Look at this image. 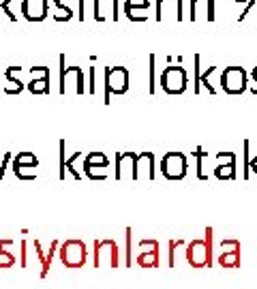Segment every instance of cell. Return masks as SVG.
<instances>
[{
  "instance_id": "2",
  "label": "cell",
  "mask_w": 257,
  "mask_h": 289,
  "mask_svg": "<svg viewBox=\"0 0 257 289\" xmlns=\"http://www.w3.org/2000/svg\"><path fill=\"white\" fill-rule=\"evenodd\" d=\"M129 88V71L125 67H107L105 69V96L103 101L109 103L112 94H125Z\"/></svg>"
},
{
  "instance_id": "17",
  "label": "cell",
  "mask_w": 257,
  "mask_h": 289,
  "mask_svg": "<svg viewBox=\"0 0 257 289\" xmlns=\"http://www.w3.org/2000/svg\"><path fill=\"white\" fill-rule=\"evenodd\" d=\"M195 154H197V178H200V180H204L206 176H204V172H202V170H204V154H206V152H204L202 148H197V152H195Z\"/></svg>"
},
{
  "instance_id": "15",
  "label": "cell",
  "mask_w": 257,
  "mask_h": 289,
  "mask_svg": "<svg viewBox=\"0 0 257 289\" xmlns=\"http://www.w3.org/2000/svg\"><path fill=\"white\" fill-rule=\"evenodd\" d=\"M127 266H133V238H131V230H127Z\"/></svg>"
},
{
  "instance_id": "12",
  "label": "cell",
  "mask_w": 257,
  "mask_h": 289,
  "mask_svg": "<svg viewBox=\"0 0 257 289\" xmlns=\"http://www.w3.org/2000/svg\"><path fill=\"white\" fill-rule=\"evenodd\" d=\"M28 88H30V92H34V94H45V92H50V69L43 67V69H41V77H34V75H32Z\"/></svg>"
},
{
  "instance_id": "23",
  "label": "cell",
  "mask_w": 257,
  "mask_h": 289,
  "mask_svg": "<svg viewBox=\"0 0 257 289\" xmlns=\"http://www.w3.org/2000/svg\"><path fill=\"white\" fill-rule=\"evenodd\" d=\"M90 92H94V67H90Z\"/></svg>"
},
{
  "instance_id": "21",
  "label": "cell",
  "mask_w": 257,
  "mask_h": 289,
  "mask_svg": "<svg viewBox=\"0 0 257 289\" xmlns=\"http://www.w3.org/2000/svg\"><path fill=\"white\" fill-rule=\"evenodd\" d=\"M150 92L154 94V56H150Z\"/></svg>"
},
{
  "instance_id": "22",
  "label": "cell",
  "mask_w": 257,
  "mask_h": 289,
  "mask_svg": "<svg viewBox=\"0 0 257 289\" xmlns=\"http://www.w3.org/2000/svg\"><path fill=\"white\" fill-rule=\"evenodd\" d=\"M206 7H208V19H214V0H206Z\"/></svg>"
},
{
  "instance_id": "11",
  "label": "cell",
  "mask_w": 257,
  "mask_h": 289,
  "mask_svg": "<svg viewBox=\"0 0 257 289\" xmlns=\"http://www.w3.org/2000/svg\"><path fill=\"white\" fill-rule=\"evenodd\" d=\"M137 266L140 268H159V244L152 240L150 251H144L137 255Z\"/></svg>"
},
{
  "instance_id": "20",
  "label": "cell",
  "mask_w": 257,
  "mask_h": 289,
  "mask_svg": "<svg viewBox=\"0 0 257 289\" xmlns=\"http://www.w3.org/2000/svg\"><path fill=\"white\" fill-rule=\"evenodd\" d=\"M195 92H200L202 86H200V56H195Z\"/></svg>"
},
{
  "instance_id": "7",
  "label": "cell",
  "mask_w": 257,
  "mask_h": 289,
  "mask_svg": "<svg viewBox=\"0 0 257 289\" xmlns=\"http://www.w3.org/2000/svg\"><path fill=\"white\" fill-rule=\"evenodd\" d=\"M219 263L223 268H240V242L236 238H225L221 240V255Z\"/></svg>"
},
{
  "instance_id": "4",
  "label": "cell",
  "mask_w": 257,
  "mask_h": 289,
  "mask_svg": "<svg viewBox=\"0 0 257 289\" xmlns=\"http://www.w3.org/2000/svg\"><path fill=\"white\" fill-rule=\"evenodd\" d=\"M187 84H189V75L182 67H167L161 75V86L165 92L169 94H180L187 90Z\"/></svg>"
},
{
  "instance_id": "5",
  "label": "cell",
  "mask_w": 257,
  "mask_h": 289,
  "mask_svg": "<svg viewBox=\"0 0 257 289\" xmlns=\"http://www.w3.org/2000/svg\"><path fill=\"white\" fill-rule=\"evenodd\" d=\"M221 86L229 94H240L247 90V71L242 67H227L221 75Z\"/></svg>"
},
{
  "instance_id": "14",
  "label": "cell",
  "mask_w": 257,
  "mask_h": 289,
  "mask_svg": "<svg viewBox=\"0 0 257 289\" xmlns=\"http://www.w3.org/2000/svg\"><path fill=\"white\" fill-rule=\"evenodd\" d=\"M58 246V242H54L52 246H50V251H47V255H43V251H41V244H39V240H34V249H36V253H39V259L43 261V272H41V276H47V272H50V266H52V257H54V249Z\"/></svg>"
},
{
  "instance_id": "6",
  "label": "cell",
  "mask_w": 257,
  "mask_h": 289,
  "mask_svg": "<svg viewBox=\"0 0 257 289\" xmlns=\"http://www.w3.org/2000/svg\"><path fill=\"white\" fill-rule=\"evenodd\" d=\"M187 261L193 268H210L212 266V257L208 255L206 249V238H197L187 246Z\"/></svg>"
},
{
  "instance_id": "13",
  "label": "cell",
  "mask_w": 257,
  "mask_h": 289,
  "mask_svg": "<svg viewBox=\"0 0 257 289\" xmlns=\"http://www.w3.org/2000/svg\"><path fill=\"white\" fill-rule=\"evenodd\" d=\"M214 176H216V178H221V180H231V178H236V154L227 161V165H223V163H221V165H216Z\"/></svg>"
},
{
  "instance_id": "8",
  "label": "cell",
  "mask_w": 257,
  "mask_h": 289,
  "mask_svg": "<svg viewBox=\"0 0 257 289\" xmlns=\"http://www.w3.org/2000/svg\"><path fill=\"white\" fill-rule=\"evenodd\" d=\"M107 165H109V159L103 152H90L88 156H86V161H84V172H86V176L92 178V180H101V178L105 180V176L99 174L96 170H105Z\"/></svg>"
},
{
  "instance_id": "24",
  "label": "cell",
  "mask_w": 257,
  "mask_h": 289,
  "mask_svg": "<svg viewBox=\"0 0 257 289\" xmlns=\"http://www.w3.org/2000/svg\"><path fill=\"white\" fill-rule=\"evenodd\" d=\"M114 17H120V11H118V0H114Z\"/></svg>"
},
{
  "instance_id": "18",
  "label": "cell",
  "mask_w": 257,
  "mask_h": 289,
  "mask_svg": "<svg viewBox=\"0 0 257 289\" xmlns=\"http://www.w3.org/2000/svg\"><path fill=\"white\" fill-rule=\"evenodd\" d=\"M133 7H142V9H146V7H148V0H127L125 11H131Z\"/></svg>"
},
{
  "instance_id": "1",
  "label": "cell",
  "mask_w": 257,
  "mask_h": 289,
  "mask_svg": "<svg viewBox=\"0 0 257 289\" xmlns=\"http://www.w3.org/2000/svg\"><path fill=\"white\" fill-rule=\"evenodd\" d=\"M60 261H63L65 268L71 270H80L86 266L88 261V251H86V242L80 238H69L67 242L60 244V253H58Z\"/></svg>"
},
{
  "instance_id": "25",
  "label": "cell",
  "mask_w": 257,
  "mask_h": 289,
  "mask_svg": "<svg viewBox=\"0 0 257 289\" xmlns=\"http://www.w3.org/2000/svg\"><path fill=\"white\" fill-rule=\"evenodd\" d=\"M236 3H238V5H240V3H247V0H236Z\"/></svg>"
},
{
  "instance_id": "16",
  "label": "cell",
  "mask_w": 257,
  "mask_h": 289,
  "mask_svg": "<svg viewBox=\"0 0 257 289\" xmlns=\"http://www.w3.org/2000/svg\"><path fill=\"white\" fill-rule=\"evenodd\" d=\"M9 240H11V238H3V240H0V255H3V257H7V261L11 263V266H15V257L11 255V253H7V251H5V246H7V242H9Z\"/></svg>"
},
{
  "instance_id": "10",
  "label": "cell",
  "mask_w": 257,
  "mask_h": 289,
  "mask_svg": "<svg viewBox=\"0 0 257 289\" xmlns=\"http://www.w3.org/2000/svg\"><path fill=\"white\" fill-rule=\"evenodd\" d=\"M39 165V161H36V156L30 154V152H19L15 156V161H13V174L22 180V170H32V167Z\"/></svg>"
},
{
  "instance_id": "19",
  "label": "cell",
  "mask_w": 257,
  "mask_h": 289,
  "mask_svg": "<svg viewBox=\"0 0 257 289\" xmlns=\"http://www.w3.org/2000/svg\"><path fill=\"white\" fill-rule=\"evenodd\" d=\"M65 170H67V163H65V141H60V178H65Z\"/></svg>"
},
{
  "instance_id": "9",
  "label": "cell",
  "mask_w": 257,
  "mask_h": 289,
  "mask_svg": "<svg viewBox=\"0 0 257 289\" xmlns=\"http://www.w3.org/2000/svg\"><path fill=\"white\" fill-rule=\"evenodd\" d=\"M22 13L30 22H43L47 17V0H24Z\"/></svg>"
},
{
  "instance_id": "3",
  "label": "cell",
  "mask_w": 257,
  "mask_h": 289,
  "mask_svg": "<svg viewBox=\"0 0 257 289\" xmlns=\"http://www.w3.org/2000/svg\"><path fill=\"white\" fill-rule=\"evenodd\" d=\"M189 170V163H187V156L182 152H167L161 161V172L165 178L169 180H182L187 176Z\"/></svg>"
}]
</instances>
